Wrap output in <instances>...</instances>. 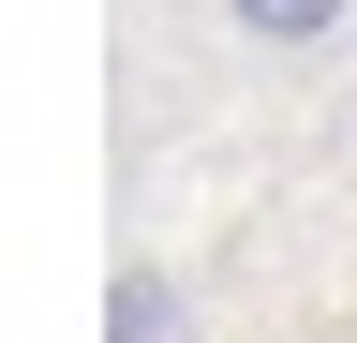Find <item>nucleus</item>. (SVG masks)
Wrapping results in <instances>:
<instances>
[{"mask_svg":"<svg viewBox=\"0 0 357 343\" xmlns=\"http://www.w3.org/2000/svg\"><path fill=\"white\" fill-rule=\"evenodd\" d=\"M223 15H238V30H253L268 60H312V45H328V30L357 15V0H223Z\"/></svg>","mask_w":357,"mask_h":343,"instance_id":"obj_1","label":"nucleus"},{"mask_svg":"<svg viewBox=\"0 0 357 343\" xmlns=\"http://www.w3.org/2000/svg\"><path fill=\"white\" fill-rule=\"evenodd\" d=\"M105 298H119V314H105V343H164V328H178V298H164V269H119Z\"/></svg>","mask_w":357,"mask_h":343,"instance_id":"obj_2","label":"nucleus"}]
</instances>
